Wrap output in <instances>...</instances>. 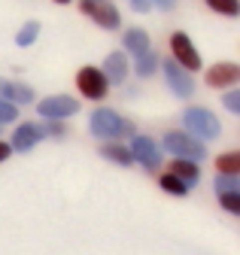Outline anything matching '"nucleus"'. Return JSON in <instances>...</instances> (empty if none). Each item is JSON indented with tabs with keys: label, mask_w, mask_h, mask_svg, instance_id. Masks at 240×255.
Instances as JSON below:
<instances>
[{
	"label": "nucleus",
	"mask_w": 240,
	"mask_h": 255,
	"mask_svg": "<svg viewBox=\"0 0 240 255\" xmlns=\"http://www.w3.org/2000/svg\"><path fill=\"white\" fill-rule=\"evenodd\" d=\"M88 125H92V134L101 137V140H113V137H128L134 134V125L128 119H122L119 113L113 110H95L92 119H88Z\"/></svg>",
	"instance_id": "nucleus-1"
},
{
	"label": "nucleus",
	"mask_w": 240,
	"mask_h": 255,
	"mask_svg": "<svg viewBox=\"0 0 240 255\" xmlns=\"http://www.w3.org/2000/svg\"><path fill=\"white\" fill-rule=\"evenodd\" d=\"M183 122H186V134H189V137H198V140H213V137L222 134L219 119L210 113V110H201V107L186 110Z\"/></svg>",
	"instance_id": "nucleus-2"
},
{
	"label": "nucleus",
	"mask_w": 240,
	"mask_h": 255,
	"mask_svg": "<svg viewBox=\"0 0 240 255\" xmlns=\"http://www.w3.org/2000/svg\"><path fill=\"white\" fill-rule=\"evenodd\" d=\"M164 146H167L176 158H186V161H195V164H198V158H207L204 143L195 140V137H189L186 131H170V134L164 137Z\"/></svg>",
	"instance_id": "nucleus-3"
},
{
	"label": "nucleus",
	"mask_w": 240,
	"mask_h": 255,
	"mask_svg": "<svg viewBox=\"0 0 240 255\" xmlns=\"http://www.w3.org/2000/svg\"><path fill=\"white\" fill-rule=\"evenodd\" d=\"M170 52H173V61H176L186 73L201 67V55H198V49L192 46V40H189L186 34H173V37H170Z\"/></svg>",
	"instance_id": "nucleus-4"
},
{
	"label": "nucleus",
	"mask_w": 240,
	"mask_h": 255,
	"mask_svg": "<svg viewBox=\"0 0 240 255\" xmlns=\"http://www.w3.org/2000/svg\"><path fill=\"white\" fill-rule=\"evenodd\" d=\"M76 85H79V91L85 94V98H92V101L107 98V88H110V82L104 79V73L98 67H82L76 73Z\"/></svg>",
	"instance_id": "nucleus-5"
},
{
	"label": "nucleus",
	"mask_w": 240,
	"mask_h": 255,
	"mask_svg": "<svg viewBox=\"0 0 240 255\" xmlns=\"http://www.w3.org/2000/svg\"><path fill=\"white\" fill-rule=\"evenodd\" d=\"M79 9H82L88 18H95L101 27H107V30L119 27V12H116V6L110 3V0H82Z\"/></svg>",
	"instance_id": "nucleus-6"
},
{
	"label": "nucleus",
	"mask_w": 240,
	"mask_h": 255,
	"mask_svg": "<svg viewBox=\"0 0 240 255\" xmlns=\"http://www.w3.org/2000/svg\"><path fill=\"white\" fill-rule=\"evenodd\" d=\"M79 104L67 94H52V98H43L40 101V113L49 119V122H58V119H67V116H76Z\"/></svg>",
	"instance_id": "nucleus-7"
},
{
	"label": "nucleus",
	"mask_w": 240,
	"mask_h": 255,
	"mask_svg": "<svg viewBox=\"0 0 240 255\" xmlns=\"http://www.w3.org/2000/svg\"><path fill=\"white\" fill-rule=\"evenodd\" d=\"M131 158H134V161H140L146 170H158V164H161V152H158V146L149 140V137H137L134 140Z\"/></svg>",
	"instance_id": "nucleus-8"
},
{
	"label": "nucleus",
	"mask_w": 240,
	"mask_h": 255,
	"mask_svg": "<svg viewBox=\"0 0 240 255\" xmlns=\"http://www.w3.org/2000/svg\"><path fill=\"white\" fill-rule=\"evenodd\" d=\"M164 76H167V82H170V88H173V94H179V98H189V94L195 91V82H192V76L179 67L176 61H164Z\"/></svg>",
	"instance_id": "nucleus-9"
},
{
	"label": "nucleus",
	"mask_w": 240,
	"mask_h": 255,
	"mask_svg": "<svg viewBox=\"0 0 240 255\" xmlns=\"http://www.w3.org/2000/svg\"><path fill=\"white\" fill-rule=\"evenodd\" d=\"M43 137H46V134H43V128H40V125L24 122V125H18V128H15V134H12V149L27 152V149H34Z\"/></svg>",
	"instance_id": "nucleus-10"
},
{
	"label": "nucleus",
	"mask_w": 240,
	"mask_h": 255,
	"mask_svg": "<svg viewBox=\"0 0 240 255\" xmlns=\"http://www.w3.org/2000/svg\"><path fill=\"white\" fill-rule=\"evenodd\" d=\"M237 76H240L237 64L222 61V64H216V67H210V70H207V85H213V88H225V85H234V82H237Z\"/></svg>",
	"instance_id": "nucleus-11"
},
{
	"label": "nucleus",
	"mask_w": 240,
	"mask_h": 255,
	"mask_svg": "<svg viewBox=\"0 0 240 255\" xmlns=\"http://www.w3.org/2000/svg\"><path fill=\"white\" fill-rule=\"evenodd\" d=\"M167 173H170V176H176L183 185H192V182H198V176H201L198 164H195V161H186V158H173Z\"/></svg>",
	"instance_id": "nucleus-12"
},
{
	"label": "nucleus",
	"mask_w": 240,
	"mask_h": 255,
	"mask_svg": "<svg viewBox=\"0 0 240 255\" xmlns=\"http://www.w3.org/2000/svg\"><path fill=\"white\" fill-rule=\"evenodd\" d=\"M0 101L27 104V101H34V91L27 88V85H15V82H3V79H0Z\"/></svg>",
	"instance_id": "nucleus-13"
},
{
	"label": "nucleus",
	"mask_w": 240,
	"mask_h": 255,
	"mask_svg": "<svg viewBox=\"0 0 240 255\" xmlns=\"http://www.w3.org/2000/svg\"><path fill=\"white\" fill-rule=\"evenodd\" d=\"M101 73H104V79H107V82H122V79L128 76L125 55H122V52H113V55L107 58V67H104Z\"/></svg>",
	"instance_id": "nucleus-14"
},
{
	"label": "nucleus",
	"mask_w": 240,
	"mask_h": 255,
	"mask_svg": "<svg viewBox=\"0 0 240 255\" xmlns=\"http://www.w3.org/2000/svg\"><path fill=\"white\" fill-rule=\"evenodd\" d=\"M125 46H128V52H134V55L140 58V55H146V52H149V37L143 34L140 27H131L128 34H125Z\"/></svg>",
	"instance_id": "nucleus-15"
},
{
	"label": "nucleus",
	"mask_w": 240,
	"mask_h": 255,
	"mask_svg": "<svg viewBox=\"0 0 240 255\" xmlns=\"http://www.w3.org/2000/svg\"><path fill=\"white\" fill-rule=\"evenodd\" d=\"M104 158H110V161H116V164H131V161H134V158H131V149L119 146V143H107V146H104Z\"/></svg>",
	"instance_id": "nucleus-16"
},
{
	"label": "nucleus",
	"mask_w": 240,
	"mask_h": 255,
	"mask_svg": "<svg viewBox=\"0 0 240 255\" xmlns=\"http://www.w3.org/2000/svg\"><path fill=\"white\" fill-rule=\"evenodd\" d=\"M216 170H219L222 176H237V170H240V158H237V152L219 155V158H216Z\"/></svg>",
	"instance_id": "nucleus-17"
},
{
	"label": "nucleus",
	"mask_w": 240,
	"mask_h": 255,
	"mask_svg": "<svg viewBox=\"0 0 240 255\" xmlns=\"http://www.w3.org/2000/svg\"><path fill=\"white\" fill-rule=\"evenodd\" d=\"M37 34H40V24L37 21H27L21 30H18V37H15V43L18 46H31L34 40H37Z\"/></svg>",
	"instance_id": "nucleus-18"
},
{
	"label": "nucleus",
	"mask_w": 240,
	"mask_h": 255,
	"mask_svg": "<svg viewBox=\"0 0 240 255\" xmlns=\"http://www.w3.org/2000/svg\"><path fill=\"white\" fill-rule=\"evenodd\" d=\"M207 6L219 15H237V0H207Z\"/></svg>",
	"instance_id": "nucleus-19"
},
{
	"label": "nucleus",
	"mask_w": 240,
	"mask_h": 255,
	"mask_svg": "<svg viewBox=\"0 0 240 255\" xmlns=\"http://www.w3.org/2000/svg\"><path fill=\"white\" fill-rule=\"evenodd\" d=\"M161 188L170 191V195H186V191H189V185H183V182H179L176 176H170V173L161 176Z\"/></svg>",
	"instance_id": "nucleus-20"
},
{
	"label": "nucleus",
	"mask_w": 240,
	"mask_h": 255,
	"mask_svg": "<svg viewBox=\"0 0 240 255\" xmlns=\"http://www.w3.org/2000/svg\"><path fill=\"white\" fill-rule=\"evenodd\" d=\"M155 67H158V64H155V55H140L137 58V73L140 76H149V73H155Z\"/></svg>",
	"instance_id": "nucleus-21"
},
{
	"label": "nucleus",
	"mask_w": 240,
	"mask_h": 255,
	"mask_svg": "<svg viewBox=\"0 0 240 255\" xmlns=\"http://www.w3.org/2000/svg\"><path fill=\"white\" fill-rule=\"evenodd\" d=\"M15 116H18L15 104H9V101H0V125H6V122H15Z\"/></svg>",
	"instance_id": "nucleus-22"
},
{
	"label": "nucleus",
	"mask_w": 240,
	"mask_h": 255,
	"mask_svg": "<svg viewBox=\"0 0 240 255\" xmlns=\"http://www.w3.org/2000/svg\"><path fill=\"white\" fill-rule=\"evenodd\" d=\"M222 207L228 213H240V195H237V191H225V195H222Z\"/></svg>",
	"instance_id": "nucleus-23"
},
{
	"label": "nucleus",
	"mask_w": 240,
	"mask_h": 255,
	"mask_svg": "<svg viewBox=\"0 0 240 255\" xmlns=\"http://www.w3.org/2000/svg\"><path fill=\"white\" fill-rule=\"evenodd\" d=\"M216 188L222 191V195H225V191H237V179L234 176H222V179L216 176Z\"/></svg>",
	"instance_id": "nucleus-24"
},
{
	"label": "nucleus",
	"mask_w": 240,
	"mask_h": 255,
	"mask_svg": "<svg viewBox=\"0 0 240 255\" xmlns=\"http://www.w3.org/2000/svg\"><path fill=\"white\" fill-rule=\"evenodd\" d=\"M43 134H52V137H64V134H67V128H64L61 122H49V125L43 128Z\"/></svg>",
	"instance_id": "nucleus-25"
},
{
	"label": "nucleus",
	"mask_w": 240,
	"mask_h": 255,
	"mask_svg": "<svg viewBox=\"0 0 240 255\" xmlns=\"http://www.w3.org/2000/svg\"><path fill=\"white\" fill-rule=\"evenodd\" d=\"M225 107H228L231 113H237V107H240V101H237V91H228V94H225Z\"/></svg>",
	"instance_id": "nucleus-26"
},
{
	"label": "nucleus",
	"mask_w": 240,
	"mask_h": 255,
	"mask_svg": "<svg viewBox=\"0 0 240 255\" xmlns=\"http://www.w3.org/2000/svg\"><path fill=\"white\" fill-rule=\"evenodd\" d=\"M9 152H12V146H9V143H0V161H6Z\"/></svg>",
	"instance_id": "nucleus-27"
},
{
	"label": "nucleus",
	"mask_w": 240,
	"mask_h": 255,
	"mask_svg": "<svg viewBox=\"0 0 240 255\" xmlns=\"http://www.w3.org/2000/svg\"><path fill=\"white\" fill-rule=\"evenodd\" d=\"M134 6L137 9H149V0H134Z\"/></svg>",
	"instance_id": "nucleus-28"
},
{
	"label": "nucleus",
	"mask_w": 240,
	"mask_h": 255,
	"mask_svg": "<svg viewBox=\"0 0 240 255\" xmlns=\"http://www.w3.org/2000/svg\"><path fill=\"white\" fill-rule=\"evenodd\" d=\"M158 3H161V6H164V9H170V6H173V3H176V0H158Z\"/></svg>",
	"instance_id": "nucleus-29"
},
{
	"label": "nucleus",
	"mask_w": 240,
	"mask_h": 255,
	"mask_svg": "<svg viewBox=\"0 0 240 255\" xmlns=\"http://www.w3.org/2000/svg\"><path fill=\"white\" fill-rule=\"evenodd\" d=\"M55 3H70V0H55Z\"/></svg>",
	"instance_id": "nucleus-30"
}]
</instances>
